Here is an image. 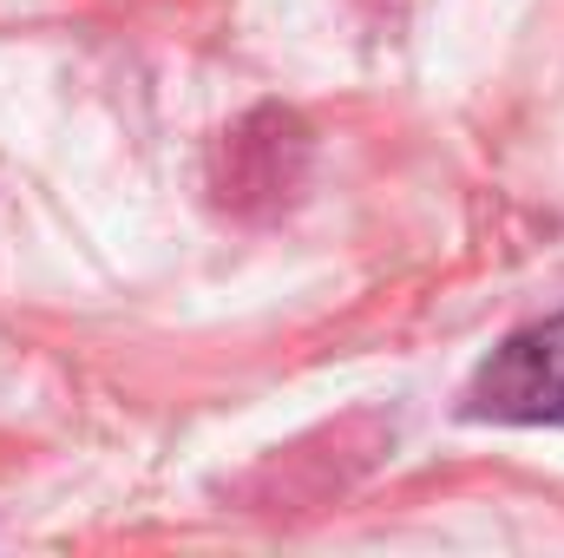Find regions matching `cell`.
Wrapping results in <instances>:
<instances>
[{
    "instance_id": "cell-1",
    "label": "cell",
    "mask_w": 564,
    "mask_h": 558,
    "mask_svg": "<svg viewBox=\"0 0 564 558\" xmlns=\"http://www.w3.org/2000/svg\"><path fill=\"white\" fill-rule=\"evenodd\" d=\"M466 415L506 427H564V315L506 335L466 382Z\"/></svg>"
}]
</instances>
